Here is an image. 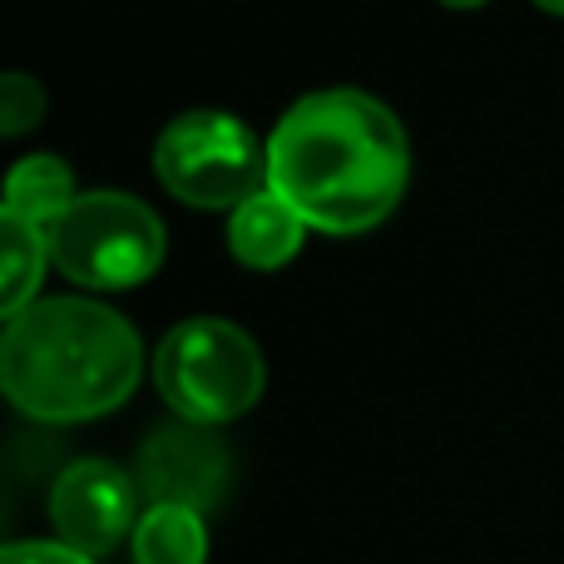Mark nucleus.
Returning a JSON list of instances; mask_svg holds the SVG:
<instances>
[{
  "mask_svg": "<svg viewBox=\"0 0 564 564\" xmlns=\"http://www.w3.org/2000/svg\"><path fill=\"white\" fill-rule=\"evenodd\" d=\"M406 178V129L367 89H312L268 134V188L317 234H371L397 214Z\"/></svg>",
  "mask_w": 564,
  "mask_h": 564,
  "instance_id": "nucleus-1",
  "label": "nucleus"
},
{
  "mask_svg": "<svg viewBox=\"0 0 564 564\" xmlns=\"http://www.w3.org/2000/svg\"><path fill=\"white\" fill-rule=\"evenodd\" d=\"M144 377L134 322L99 297H40L0 332V387L35 426H79L119 411Z\"/></svg>",
  "mask_w": 564,
  "mask_h": 564,
  "instance_id": "nucleus-2",
  "label": "nucleus"
},
{
  "mask_svg": "<svg viewBox=\"0 0 564 564\" xmlns=\"http://www.w3.org/2000/svg\"><path fill=\"white\" fill-rule=\"evenodd\" d=\"M154 387L169 416L218 426L248 416L263 397V351L253 332L228 317H184L154 347Z\"/></svg>",
  "mask_w": 564,
  "mask_h": 564,
  "instance_id": "nucleus-3",
  "label": "nucleus"
},
{
  "mask_svg": "<svg viewBox=\"0 0 564 564\" xmlns=\"http://www.w3.org/2000/svg\"><path fill=\"white\" fill-rule=\"evenodd\" d=\"M50 263L89 292H129L164 268V218L124 188H85L45 228Z\"/></svg>",
  "mask_w": 564,
  "mask_h": 564,
  "instance_id": "nucleus-4",
  "label": "nucleus"
},
{
  "mask_svg": "<svg viewBox=\"0 0 564 564\" xmlns=\"http://www.w3.org/2000/svg\"><path fill=\"white\" fill-rule=\"evenodd\" d=\"M154 174L178 204L234 214L268 188V144L224 109H184L154 139Z\"/></svg>",
  "mask_w": 564,
  "mask_h": 564,
  "instance_id": "nucleus-5",
  "label": "nucleus"
},
{
  "mask_svg": "<svg viewBox=\"0 0 564 564\" xmlns=\"http://www.w3.org/2000/svg\"><path fill=\"white\" fill-rule=\"evenodd\" d=\"M134 486L144 506H178L214 516L234 490V451L218 426L169 416L164 426H154L139 441Z\"/></svg>",
  "mask_w": 564,
  "mask_h": 564,
  "instance_id": "nucleus-6",
  "label": "nucleus"
},
{
  "mask_svg": "<svg viewBox=\"0 0 564 564\" xmlns=\"http://www.w3.org/2000/svg\"><path fill=\"white\" fill-rule=\"evenodd\" d=\"M50 525L55 540L79 550L85 560L115 555L124 540H134L139 516H144V496L134 486V470H119L115 460H69L55 480H50Z\"/></svg>",
  "mask_w": 564,
  "mask_h": 564,
  "instance_id": "nucleus-7",
  "label": "nucleus"
},
{
  "mask_svg": "<svg viewBox=\"0 0 564 564\" xmlns=\"http://www.w3.org/2000/svg\"><path fill=\"white\" fill-rule=\"evenodd\" d=\"M302 243H307V218L273 188L253 194L248 204H238L228 214V253L243 268H253V273L288 268L302 253Z\"/></svg>",
  "mask_w": 564,
  "mask_h": 564,
  "instance_id": "nucleus-8",
  "label": "nucleus"
},
{
  "mask_svg": "<svg viewBox=\"0 0 564 564\" xmlns=\"http://www.w3.org/2000/svg\"><path fill=\"white\" fill-rule=\"evenodd\" d=\"M75 198H79V188H75V174H69L65 159L25 154L6 174V208H0V214H15L35 228H50Z\"/></svg>",
  "mask_w": 564,
  "mask_h": 564,
  "instance_id": "nucleus-9",
  "label": "nucleus"
},
{
  "mask_svg": "<svg viewBox=\"0 0 564 564\" xmlns=\"http://www.w3.org/2000/svg\"><path fill=\"white\" fill-rule=\"evenodd\" d=\"M129 550L134 564H208V516L178 506H144Z\"/></svg>",
  "mask_w": 564,
  "mask_h": 564,
  "instance_id": "nucleus-10",
  "label": "nucleus"
},
{
  "mask_svg": "<svg viewBox=\"0 0 564 564\" xmlns=\"http://www.w3.org/2000/svg\"><path fill=\"white\" fill-rule=\"evenodd\" d=\"M0 248H6L0 312H6V322H10V317H20L30 302H40V278H45V268H50V243H45V228L25 224V218H15V214H0Z\"/></svg>",
  "mask_w": 564,
  "mask_h": 564,
  "instance_id": "nucleus-11",
  "label": "nucleus"
},
{
  "mask_svg": "<svg viewBox=\"0 0 564 564\" xmlns=\"http://www.w3.org/2000/svg\"><path fill=\"white\" fill-rule=\"evenodd\" d=\"M40 119H45V85L35 75H25V69H10L0 79V134L25 139Z\"/></svg>",
  "mask_w": 564,
  "mask_h": 564,
  "instance_id": "nucleus-12",
  "label": "nucleus"
},
{
  "mask_svg": "<svg viewBox=\"0 0 564 564\" xmlns=\"http://www.w3.org/2000/svg\"><path fill=\"white\" fill-rule=\"evenodd\" d=\"M0 564H95V560H85L79 550L59 545V540H10L0 550Z\"/></svg>",
  "mask_w": 564,
  "mask_h": 564,
  "instance_id": "nucleus-13",
  "label": "nucleus"
},
{
  "mask_svg": "<svg viewBox=\"0 0 564 564\" xmlns=\"http://www.w3.org/2000/svg\"><path fill=\"white\" fill-rule=\"evenodd\" d=\"M441 6H451V10H476V6H486V0H441Z\"/></svg>",
  "mask_w": 564,
  "mask_h": 564,
  "instance_id": "nucleus-14",
  "label": "nucleus"
},
{
  "mask_svg": "<svg viewBox=\"0 0 564 564\" xmlns=\"http://www.w3.org/2000/svg\"><path fill=\"white\" fill-rule=\"evenodd\" d=\"M540 10H550V15H564V0H535Z\"/></svg>",
  "mask_w": 564,
  "mask_h": 564,
  "instance_id": "nucleus-15",
  "label": "nucleus"
}]
</instances>
